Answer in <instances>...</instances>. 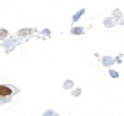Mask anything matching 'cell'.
Here are the masks:
<instances>
[{"label": "cell", "instance_id": "1", "mask_svg": "<svg viewBox=\"0 0 124 116\" xmlns=\"http://www.w3.org/2000/svg\"><path fill=\"white\" fill-rule=\"evenodd\" d=\"M16 92L17 89L12 85H0V105L9 101Z\"/></svg>", "mask_w": 124, "mask_h": 116}, {"label": "cell", "instance_id": "2", "mask_svg": "<svg viewBox=\"0 0 124 116\" xmlns=\"http://www.w3.org/2000/svg\"><path fill=\"white\" fill-rule=\"evenodd\" d=\"M5 35H6V31H5V30H1V35H0V38H1L2 36H5Z\"/></svg>", "mask_w": 124, "mask_h": 116}]
</instances>
